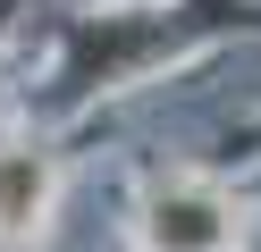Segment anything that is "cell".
Segmentation results:
<instances>
[{"mask_svg": "<svg viewBox=\"0 0 261 252\" xmlns=\"http://www.w3.org/2000/svg\"><path fill=\"white\" fill-rule=\"evenodd\" d=\"M152 244H160V252H219V244H227V218H219V202L177 193V202L152 210Z\"/></svg>", "mask_w": 261, "mask_h": 252, "instance_id": "obj_1", "label": "cell"}, {"mask_svg": "<svg viewBox=\"0 0 261 252\" xmlns=\"http://www.w3.org/2000/svg\"><path fill=\"white\" fill-rule=\"evenodd\" d=\"M34 202H42V160L34 151H9L0 160V227H25Z\"/></svg>", "mask_w": 261, "mask_h": 252, "instance_id": "obj_2", "label": "cell"}]
</instances>
